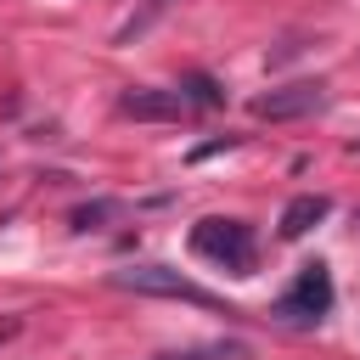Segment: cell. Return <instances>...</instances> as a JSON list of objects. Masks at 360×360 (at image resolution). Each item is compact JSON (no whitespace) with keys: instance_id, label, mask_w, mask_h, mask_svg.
Instances as JSON below:
<instances>
[{"instance_id":"cell-1","label":"cell","mask_w":360,"mask_h":360,"mask_svg":"<svg viewBox=\"0 0 360 360\" xmlns=\"http://www.w3.org/2000/svg\"><path fill=\"white\" fill-rule=\"evenodd\" d=\"M191 253H197V259H214V264H225L231 276H253V264H259L253 225H242V219H219V214L191 225Z\"/></svg>"},{"instance_id":"cell-2","label":"cell","mask_w":360,"mask_h":360,"mask_svg":"<svg viewBox=\"0 0 360 360\" xmlns=\"http://www.w3.org/2000/svg\"><path fill=\"white\" fill-rule=\"evenodd\" d=\"M112 281H118V287H129V292H152V298H186V304L219 309V298H214V292H202L197 281H186V276H180V270H169V264H129V270H118Z\"/></svg>"},{"instance_id":"cell-3","label":"cell","mask_w":360,"mask_h":360,"mask_svg":"<svg viewBox=\"0 0 360 360\" xmlns=\"http://www.w3.org/2000/svg\"><path fill=\"white\" fill-rule=\"evenodd\" d=\"M326 101V84L321 79H292V84H276L264 96H253V118H270V124H287V118H304Z\"/></svg>"},{"instance_id":"cell-4","label":"cell","mask_w":360,"mask_h":360,"mask_svg":"<svg viewBox=\"0 0 360 360\" xmlns=\"http://www.w3.org/2000/svg\"><path fill=\"white\" fill-rule=\"evenodd\" d=\"M326 309H332V276H326V264L315 259V264L298 270L292 292L281 298V315H287V321H321Z\"/></svg>"},{"instance_id":"cell-5","label":"cell","mask_w":360,"mask_h":360,"mask_svg":"<svg viewBox=\"0 0 360 360\" xmlns=\"http://www.w3.org/2000/svg\"><path fill=\"white\" fill-rule=\"evenodd\" d=\"M118 112H124V118H146V124H169V118H180V112H186V96H180V90L135 84V90H124V96H118Z\"/></svg>"},{"instance_id":"cell-6","label":"cell","mask_w":360,"mask_h":360,"mask_svg":"<svg viewBox=\"0 0 360 360\" xmlns=\"http://www.w3.org/2000/svg\"><path fill=\"white\" fill-rule=\"evenodd\" d=\"M326 214H332V202H326L321 191H304V197H292V202L281 208V236H287V242H298V236H304V231H315Z\"/></svg>"},{"instance_id":"cell-7","label":"cell","mask_w":360,"mask_h":360,"mask_svg":"<svg viewBox=\"0 0 360 360\" xmlns=\"http://www.w3.org/2000/svg\"><path fill=\"white\" fill-rule=\"evenodd\" d=\"M180 96H186V107H191V101H197V107H219V84H214V79H202V73H197Z\"/></svg>"},{"instance_id":"cell-8","label":"cell","mask_w":360,"mask_h":360,"mask_svg":"<svg viewBox=\"0 0 360 360\" xmlns=\"http://www.w3.org/2000/svg\"><path fill=\"white\" fill-rule=\"evenodd\" d=\"M248 349L242 343H214V349H197V354H169V360H242Z\"/></svg>"},{"instance_id":"cell-9","label":"cell","mask_w":360,"mask_h":360,"mask_svg":"<svg viewBox=\"0 0 360 360\" xmlns=\"http://www.w3.org/2000/svg\"><path fill=\"white\" fill-rule=\"evenodd\" d=\"M112 214V202H90V208H73V231H90L96 219H107Z\"/></svg>"},{"instance_id":"cell-10","label":"cell","mask_w":360,"mask_h":360,"mask_svg":"<svg viewBox=\"0 0 360 360\" xmlns=\"http://www.w3.org/2000/svg\"><path fill=\"white\" fill-rule=\"evenodd\" d=\"M349 152H360V141H354V146H349Z\"/></svg>"}]
</instances>
